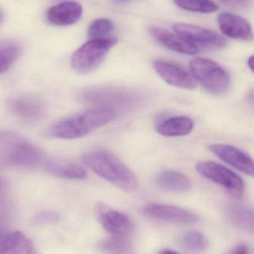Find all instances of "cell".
<instances>
[{"label": "cell", "mask_w": 254, "mask_h": 254, "mask_svg": "<svg viewBox=\"0 0 254 254\" xmlns=\"http://www.w3.org/2000/svg\"><path fill=\"white\" fill-rule=\"evenodd\" d=\"M83 13L82 4L76 1H64L48 10L47 19L55 25H71L81 19Z\"/></svg>", "instance_id": "obj_15"}, {"label": "cell", "mask_w": 254, "mask_h": 254, "mask_svg": "<svg viewBox=\"0 0 254 254\" xmlns=\"http://www.w3.org/2000/svg\"><path fill=\"white\" fill-rule=\"evenodd\" d=\"M96 216L103 228L115 238H125L134 230V225L128 216L104 204H98Z\"/></svg>", "instance_id": "obj_8"}, {"label": "cell", "mask_w": 254, "mask_h": 254, "mask_svg": "<svg viewBox=\"0 0 254 254\" xmlns=\"http://www.w3.org/2000/svg\"><path fill=\"white\" fill-rule=\"evenodd\" d=\"M218 22L222 34L234 40L251 41L253 31L250 23L239 15L223 12L218 16Z\"/></svg>", "instance_id": "obj_13"}, {"label": "cell", "mask_w": 254, "mask_h": 254, "mask_svg": "<svg viewBox=\"0 0 254 254\" xmlns=\"http://www.w3.org/2000/svg\"><path fill=\"white\" fill-rule=\"evenodd\" d=\"M183 246L192 252H201L207 247L206 237L198 231H189L182 237Z\"/></svg>", "instance_id": "obj_24"}, {"label": "cell", "mask_w": 254, "mask_h": 254, "mask_svg": "<svg viewBox=\"0 0 254 254\" xmlns=\"http://www.w3.org/2000/svg\"><path fill=\"white\" fill-rule=\"evenodd\" d=\"M115 2L119 3V4H122V3L128 2L129 0H113Z\"/></svg>", "instance_id": "obj_29"}, {"label": "cell", "mask_w": 254, "mask_h": 254, "mask_svg": "<svg viewBox=\"0 0 254 254\" xmlns=\"http://www.w3.org/2000/svg\"><path fill=\"white\" fill-rule=\"evenodd\" d=\"M116 116V111L111 107L105 106L95 107L54 124L48 128L46 134L54 138H80L110 123Z\"/></svg>", "instance_id": "obj_1"}, {"label": "cell", "mask_w": 254, "mask_h": 254, "mask_svg": "<svg viewBox=\"0 0 254 254\" xmlns=\"http://www.w3.org/2000/svg\"><path fill=\"white\" fill-rule=\"evenodd\" d=\"M2 18H3L2 13H1V10H0V24L1 23V21H2Z\"/></svg>", "instance_id": "obj_30"}, {"label": "cell", "mask_w": 254, "mask_h": 254, "mask_svg": "<svg viewBox=\"0 0 254 254\" xmlns=\"http://www.w3.org/2000/svg\"><path fill=\"white\" fill-rule=\"evenodd\" d=\"M156 184L161 189L169 192H187L192 188V182L187 176L173 170L160 173L156 177Z\"/></svg>", "instance_id": "obj_18"}, {"label": "cell", "mask_w": 254, "mask_h": 254, "mask_svg": "<svg viewBox=\"0 0 254 254\" xmlns=\"http://www.w3.org/2000/svg\"><path fill=\"white\" fill-rule=\"evenodd\" d=\"M209 149L224 162L237 169L247 176H254V161L246 152L231 146L222 143H213Z\"/></svg>", "instance_id": "obj_12"}, {"label": "cell", "mask_w": 254, "mask_h": 254, "mask_svg": "<svg viewBox=\"0 0 254 254\" xmlns=\"http://www.w3.org/2000/svg\"><path fill=\"white\" fill-rule=\"evenodd\" d=\"M82 161L95 174L122 190L132 192L138 188V180L134 173L110 152L92 151L84 155Z\"/></svg>", "instance_id": "obj_2"}, {"label": "cell", "mask_w": 254, "mask_h": 254, "mask_svg": "<svg viewBox=\"0 0 254 254\" xmlns=\"http://www.w3.org/2000/svg\"><path fill=\"white\" fill-rule=\"evenodd\" d=\"M193 122L189 118L176 116L160 122L157 131L166 137H179L189 134L193 128Z\"/></svg>", "instance_id": "obj_19"}, {"label": "cell", "mask_w": 254, "mask_h": 254, "mask_svg": "<svg viewBox=\"0 0 254 254\" xmlns=\"http://www.w3.org/2000/svg\"><path fill=\"white\" fill-rule=\"evenodd\" d=\"M10 111L20 120L28 123H36L43 119L46 113V106L37 97H13L7 102Z\"/></svg>", "instance_id": "obj_10"}, {"label": "cell", "mask_w": 254, "mask_h": 254, "mask_svg": "<svg viewBox=\"0 0 254 254\" xmlns=\"http://www.w3.org/2000/svg\"><path fill=\"white\" fill-rule=\"evenodd\" d=\"M152 65L160 77L168 84L187 90L197 87L196 80L192 74L179 64L165 60H156Z\"/></svg>", "instance_id": "obj_9"}, {"label": "cell", "mask_w": 254, "mask_h": 254, "mask_svg": "<svg viewBox=\"0 0 254 254\" xmlns=\"http://www.w3.org/2000/svg\"><path fill=\"white\" fill-rule=\"evenodd\" d=\"M46 171L57 177L71 180H82L86 177V171L83 167L63 159H51L44 163Z\"/></svg>", "instance_id": "obj_17"}, {"label": "cell", "mask_w": 254, "mask_h": 254, "mask_svg": "<svg viewBox=\"0 0 254 254\" xmlns=\"http://www.w3.org/2000/svg\"><path fill=\"white\" fill-rule=\"evenodd\" d=\"M117 43L113 37L89 40L82 45L71 58L72 68L79 74H88L95 70Z\"/></svg>", "instance_id": "obj_5"}, {"label": "cell", "mask_w": 254, "mask_h": 254, "mask_svg": "<svg viewBox=\"0 0 254 254\" xmlns=\"http://www.w3.org/2000/svg\"><path fill=\"white\" fill-rule=\"evenodd\" d=\"M180 8L188 11L201 13H212L219 9L217 3L213 0H174Z\"/></svg>", "instance_id": "obj_21"}, {"label": "cell", "mask_w": 254, "mask_h": 254, "mask_svg": "<svg viewBox=\"0 0 254 254\" xmlns=\"http://www.w3.org/2000/svg\"><path fill=\"white\" fill-rule=\"evenodd\" d=\"M189 68L194 78L199 81L207 92L222 95L229 89V74L215 61L207 58H195L189 63Z\"/></svg>", "instance_id": "obj_4"}, {"label": "cell", "mask_w": 254, "mask_h": 254, "mask_svg": "<svg viewBox=\"0 0 254 254\" xmlns=\"http://www.w3.org/2000/svg\"><path fill=\"white\" fill-rule=\"evenodd\" d=\"M43 163L41 152L29 141L8 131H0V167L33 169Z\"/></svg>", "instance_id": "obj_3"}, {"label": "cell", "mask_w": 254, "mask_h": 254, "mask_svg": "<svg viewBox=\"0 0 254 254\" xmlns=\"http://www.w3.org/2000/svg\"><path fill=\"white\" fill-rule=\"evenodd\" d=\"M158 254H179L177 252H174L172 250H169V249H165V250L161 251Z\"/></svg>", "instance_id": "obj_27"}, {"label": "cell", "mask_w": 254, "mask_h": 254, "mask_svg": "<svg viewBox=\"0 0 254 254\" xmlns=\"http://www.w3.org/2000/svg\"><path fill=\"white\" fill-rule=\"evenodd\" d=\"M174 32L185 40L198 47L222 49L226 47V40L213 30L187 23H175L173 25Z\"/></svg>", "instance_id": "obj_7"}, {"label": "cell", "mask_w": 254, "mask_h": 254, "mask_svg": "<svg viewBox=\"0 0 254 254\" xmlns=\"http://www.w3.org/2000/svg\"><path fill=\"white\" fill-rule=\"evenodd\" d=\"M19 51L17 43L0 40V74L7 71L17 60Z\"/></svg>", "instance_id": "obj_20"}, {"label": "cell", "mask_w": 254, "mask_h": 254, "mask_svg": "<svg viewBox=\"0 0 254 254\" xmlns=\"http://www.w3.org/2000/svg\"><path fill=\"white\" fill-rule=\"evenodd\" d=\"M0 254H40L28 237L19 231L0 234Z\"/></svg>", "instance_id": "obj_14"}, {"label": "cell", "mask_w": 254, "mask_h": 254, "mask_svg": "<svg viewBox=\"0 0 254 254\" xmlns=\"http://www.w3.org/2000/svg\"><path fill=\"white\" fill-rule=\"evenodd\" d=\"M196 170L201 176L222 188L235 198H241L244 193L245 185L243 179L237 173L222 164L210 161H199Z\"/></svg>", "instance_id": "obj_6"}, {"label": "cell", "mask_w": 254, "mask_h": 254, "mask_svg": "<svg viewBox=\"0 0 254 254\" xmlns=\"http://www.w3.org/2000/svg\"><path fill=\"white\" fill-rule=\"evenodd\" d=\"M248 65H249V68H251L252 71L254 70V56L249 58V61H248Z\"/></svg>", "instance_id": "obj_28"}, {"label": "cell", "mask_w": 254, "mask_h": 254, "mask_svg": "<svg viewBox=\"0 0 254 254\" xmlns=\"http://www.w3.org/2000/svg\"><path fill=\"white\" fill-rule=\"evenodd\" d=\"M149 32L157 41L170 50L189 55H196L199 52V49L195 45L177 34H174L167 30L155 27L151 28Z\"/></svg>", "instance_id": "obj_16"}, {"label": "cell", "mask_w": 254, "mask_h": 254, "mask_svg": "<svg viewBox=\"0 0 254 254\" xmlns=\"http://www.w3.org/2000/svg\"><path fill=\"white\" fill-rule=\"evenodd\" d=\"M143 212L152 219L174 223L193 224L198 221V216L192 212L170 204L151 203L145 206Z\"/></svg>", "instance_id": "obj_11"}, {"label": "cell", "mask_w": 254, "mask_h": 254, "mask_svg": "<svg viewBox=\"0 0 254 254\" xmlns=\"http://www.w3.org/2000/svg\"><path fill=\"white\" fill-rule=\"evenodd\" d=\"M114 29L113 22L107 18H98L89 25L87 35L89 40L107 38Z\"/></svg>", "instance_id": "obj_22"}, {"label": "cell", "mask_w": 254, "mask_h": 254, "mask_svg": "<svg viewBox=\"0 0 254 254\" xmlns=\"http://www.w3.org/2000/svg\"><path fill=\"white\" fill-rule=\"evenodd\" d=\"M231 254H249V249L246 246H238Z\"/></svg>", "instance_id": "obj_26"}, {"label": "cell", "mask_w": 254, "mask_h": 254, "mask_svg": "<svg viewBox=\"0 0 254 254\" xmlns=\"http://www.w3.org/2000/svg\"><path fill=\"white\" fill-rule=\"evenodd\" d=\"M223 4L233 7H243L246 4L245 0H220Z\"/></svg>", "instance_id": "obj_25"}, {"label": "cell", "mask_w": 254, "mask_h": 254, "mask_svg": "<svg viewBox=\"0 0 254 254\" xmlns=\"http://www.w3.org/2000/svg\"><path fill=\"white\" fill-rule=\"evenodd\" d=\"M231 219L234 225L242 229L253 231L254 214L252 210L241 207H235L231 209Z\"/></svg>", "instance_id": "obj_23"}]
</instances>
